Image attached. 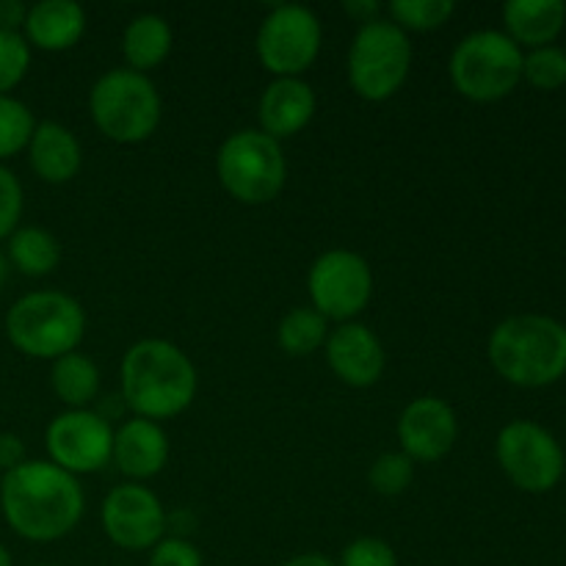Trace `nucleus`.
I'll return each mask as SVG.
<instances>
[{
    "instance_id": "f257e3e1",
    "label": "nucleus",
    "mask_w": 566,
    "mask_h": 566,
    "mask_svg": "<svg viewBox=\"0 0 566 566\" xmlns=\"http://www.w3.org/2000/svg\"><path fill=\"white\" fill-rule=\"evenodd\" d=\"M86 509L75 475L42 459H25L0 479V512L6 525L28 542L64 539L77 528Z\"/></svg>"
},
{
    "instance_id": "f03ea898",
    "label": "nucleus",
    "mask_w": 566,
    "mask_h": 566,
    "mask_svg": "<svg viewBox=\"0 0 566 566\" xmlns=\"http://www.w3.org/2000/svg\"><path fill=\"white\" fill-rule=\"evenodd\" d=\"M122 403L133 418L169 420L186 412L199 390L191 357L164 337H147L130 346L119 365Z\"/></svg>"
},
{
    "instance_id": "7ed1b4c3",
    "label": "nucleus",
    "mask_w": 566,
    "mask_h": 566,
    "mask_svg": "<svg viewBox=\"0 0 566 566\" xmlns=\"http://www.w3.org/2000/svg\"><path fill=\"white\" fill-rule=\"evenodd\" d=\"M490 363L517 387H547L566 374V329L547 315H512L490 335Z\"/></svg>"
},
{
    "instance_id": "20e7f679",
    "label": "nucleus",
    "mask_w": 566,
    "mask_h": 566,
    "mask_svg": "<svg viewBox=\"0 0 566 566\" xmlns=\"http://www.w3.org/2000/svg\"><path fill=\"white\" fill-rule=\"evenodd\" d=\"M86 335V310L61 291H33L6 313V337L20 354L55 363L77 352Z\"/></svg>"
},
{
    "instance_id": "39448f33",
    "label": "nucleus",
    "mask_w": 566,
    "mask_h": 566,
    "mask_svg": "<svg viewBox=\"0 0 566 566\" xmlns=\"http://www.w3.org/2000/svg\"><path fill=\"white\" fill-rule=\"evenodd\" d=\"M88 111L105 138L142 144L158 130L160 94L144 72L122 66L97 77L88 92Z\"/></svg>"
},
{
    "instance_id": "423d86ee",
    "label": "nucleus",
    "mask_w": 566,
    "mask_h": 566,
    "mask_svg": "<svg viewBox=\"0 0 566 566\" xmlns=\"http://www.w3.org/2000/svg\"><path fill=\"white\" fill-rule=\"evenodd\" d=\"M523 48L503 31H475L453 48L448 75L473 103H495L523 81Z\"/></svg>"
},
{
    "instance_id": "0eeeda50",
    "label": "nucleus",
    "mask_w": 566,
    "mask_h": 566,
    "mask_svg": "<svg viewBox=\"0 0 566 566\" xmlns=\"http://www.w3.org/2000/svg\"><path fill=\"white\" fill-rule=\"evenodd\" d=\"M216 175L241 205H269L285 188L287 160L276 138L247 127L224 138L216 155Z\"/></svg>"
},
{
    "instance_id": "6e6552de",
    "label": "nucleus",
    "mask_w": 566,
    "mask_h": 566,
    "mask_svg": "<svg viewBox=\"0 0 566 566\" xmlns=\"http://www.w3.org/2000/svg\"><path fill=\"white\" fill-rule=\"evenodd\" d=\"M348 83L368 103H385L407 83L412 70V42L387 17L359 25L348 48Z\"/></svg>"
},
{
    "instance_id": "1a4fd4ad",
    "label": "nucleus",
    "mask_w": 566,
    "mask_h": 566,
    "mask_svg": "<svg viewBox=\"0 0 566 566\" xmlns=\"http://www.w3.org/2000/svg\"><path fill=\"white\" fill-rule=\"evenodd\" d=\"M324 42V28L313 9L302 3L274 6L258 31V59L271 75L298 77L315 64Z\"/></svg>"
},
{
    "instance_id": "9d476101",
    "label": "nucleus",
    "mask_w": 566,
    "mask_h": 566,
    "mask_svg": "<svg viewBox=\"0 0 566 566\" xmlns=\"http://www.w3.org/2000/svg\"><path fill=\"white\" fill-rule=\"evenodd\" d=\"M310 302L326 321L348 324L357 318L374 296V274L363 254L348 249H329L318 254L307 274Z\"/></svg>"
},
{
    "instance_id": "9b49d317",
    "label": "nucleus",
    "mask_w": 566,
    "mask_h": 566,
    "mask_svg": "<svg viewBox=\"0 0 566 566\" xmlns=\"http://www.w3.org/2000/svg\"><path fill=\"white\" fill-rule=\"evenodd\" d=\"M495 457L503 473L523 492H551L564 475V453L556 437L531 420L503 426L495 442Z\"/></svg>"
},
{
    "instance_id": "f8f14e48",
    "label": "nucleus",
    "mask_w": 566,
    "mask_h": 566,
    "mask_svg": "<svg viewBox=\"0 0 566 566\" xmlns=\"http://www.w3.org/2000/svg\"><path fill=\"white\" fill-rule=\"evenodd\" d=\"M50 462L70 475H88L103 470L114 453V426L94 409H66L50 420L44 431Z\"/></svg>"
},
{
    "instance_id": "ddd939ff",
    "label": "nucleus",
    "mask_w": 566,
    "mask_h": 566,
    "mask_svg": "<svg viewBox=\"0 0 566 566\" xmlns=\"http://www.w3.org/2000/svg\"><path fill=\"white\" fill-rule=\"evenodd\" d=\"M103 531L122 551H153L166 534L169 514L153 490L142 484H119L105 495Z\"/></svg>"
},
{
    "instance_id": "4468645a",
    "label": "nucleus",
    "mask_w": 566,
    "mask_h": 566,
    "mask_svg": "<svg viewBox=\"0 0 566 566\" xmlns=\"http://www.w3.org/2000/svg\"><path fill=\"white\" fill-rule=\"evenodd\" d=\"M457 440V412L442 398H415L398 418V442L412 462H440L453 451Z\"/></svg>"
},
{
    "instance_id": "2eb2a0df",
    "label": "nucleus",
    "mask_w": 566,
    "mask_h": 566,
    "mask_svg": "<svg viewBox=\"0 0 566 566\" xmlns=\"http://www.w3.org/2000/svg\"><path fill=\"white\" fill-rule=\"evenodd\" d=\"M332 374L348 387H370L385 374V346L365 324H340L324 343Z\"/></svg>"
},
{
    "instance_id": "dca6fc26",
    "label": "nucleus",
    "mask_w": 566,
    "mask_h": 566,
    "mask_svg": "<svg viewBox=\"0 0 566 566\" xmlns=\"http://www.w3.org/2000/svg\"><path fill=\"white\" fill-rule=\"evenodd\" d=\"M122 475L138 484V481L155 479L169 462V437L160 423L144 418H130L114 431V453Z\"/></svg>"
},
{
    "instance_id": "f3484780",
    "label": "nucleus",
    "mask_w": 566,
    "mask_h": 566,
    "mask_svg": "<svg viewBox=\"0 0 566 566\" xmlns=\"http://www.w3.org/2000/svg\"><path fill=\"white\" fill-rule=\"evenodd\" d=\"M315 105L313 86L302 77H274L260 94V130L276 142L296 136L313 122Z\"/></svg>"
},
{
    "instance_id": "a211bd4d",
    "label": "nucleus",
    "mask_w": 566,
    "mask_h": 566,
    "mask_svg": "<svg viewBox=\"0 0 566 566\" xmlns=\"http://www.w3.org/2000/svg\"><path fill=\"white\" fill-rule=\"evenodd\" d=\"M86 33V11L75 0H39L28 6L22 36L44 53L72 50Z\"/></svg>"
},
{
    "instance_id": "6ab92c4d",
    "label": "nucleus",
    "mask_w": 566,
    "mask_h": 566,
    "mask_svg": "<svg viewBox=\"0 0 566 566\" xmlns=\"http://www.w3.org/2000/svg\"><path fill=\"white\" fill-rule=\"evenodd\" d=\"M28 164L39 180L50 186H64L81 171L83 147L75 133L61 122H36L28 142Z\"/></svg>"
},
{
    "instance_id": "aec40b11",
    "label": "nucleus",
    "mask_w": 566,
    "mask_h": 566,
    "mask_svg": "<svg viewBox=\"0 0 566 566\" xmlns=\"http://www.w3.org/2000/svg\"><path fill=\"white\" fill-rule=\"evenodd\" d=\"M506 36L517 44L547 48L566 22L564 0H509L503 6Z\"/></svg>"
},
{
    "instance_id": "412c9836",
    "label": "nucleus",
    "mask_w": 566,
    "mask_h": 566,
    "mask_svg": "<svg viewBox=\"0 0 566 566\" xmlns=\"http://www.w3.org/2000/svg\"><path fill=\"white\" fill-rule=\"evenodd\" d=\"M171 25L166 17L160 14H138L127 22L125 33H122V53L130 70L144 72L164 64L171 53Z\"/></svg>"
},
{
    "instance_id": "4be33fe9",
    "label": "nucleus",
    "mask_w": 566,
    "mask_h": 566,
    "mask_svg": "<svg viewBox=\"0 0 566 566\" xmlns=\"http://www.w3.org/2000/svg\"><path fill=\"white\" fill-rule=\"evenodd\" d=\"M6 260L25 276H48L61 263V243L44 227H17L6 243Z\"/></svg>"
},
{
    "instance_id": "5701e85b",
    "label": "nucleus",
    "mask_w": 566,
    "mask_h": 566,
    "mask_svg": "<svg viewBox=\"0 0 566 566\" xmlns=\"http://www.w3.org/2000/svg\"><path fill=\"white\" fill-rule=\"evenodd\" d=\"M50 387L66 409H88L99 396V370L86 354H64L53 363Z\"/></svg>"
},
{
    "instance_id": "b1692460",
    "label": "nucleus",
    "mask_w": 566,
    "mask_h": 566,
    "mask_svg": "<svg viewBox=\"0 0 566 566\" xmlns=\"http://www.w3.org/2000/svg\"><path fill=\"white\" fill-rule=\"evenodd\" d=\"M326 337H329L326 318L313 307H293L276 329V343L291 357H310L324 348Z\"/></svg>"
},
{
    "instance_id": "393cba45",
    "label": "nucleus",
    "mask_w": 566,
    "mask_h": 566,
    "mask_svg": "<svg viewBox=\"0 0 566 566\" xmlns=\"http://www.w3.org/2000/svg\"><path fill=\"white\" fill-rule=\"evenodd\" d=\"M33 127H36V119L31 108L11 94H0V164L28 149Z\"/></svg>"
},
{
    "instance_id": "a878e982",
    "label": "nucleus",
    "mask_w": 566,
    "mask_h": 566,
    "mask_svg": "<svg viewBox=\"0 0 566 566\" xmlns=\"http://www.w3.org/2000/svg\"><path fill=\"white\" fill-rule=\"evenodd\" d=\"M387 11L401 31L423 33L446 25L457 11V3L451 0H392Z\"/></svg>"
},
{
    "instance_id": "bb28decb",
    "label": "nucleus",
    "mask_w": 566,
    "mask_h": 566,
    "mask_svg": "<svg viewBox=\"0 0 566 566\" xmlns=\"http://www.w3.org/2000/svg\"><path fill=\"white\" fill-rule=\"evenodd\" d=\"M415 479V462L403 451L381 453L368 470V481L374 492L385 497H398L409 490Z\"/></svg>"
},
{
    "instance_id": "cd10ccee",
    "label": "nucleus",
    "mask_w": 566,
    "mask_h": 566,
    "mask_svg": "<svg viewBox=\"0 0 566 566\" xmlns=\"http://www.w3.org/2000/svg\"><path fill=\"white\" fill-rule=\"evenodd\" d=\"M523 77L536 88H562L566 83V53L562 48H536L523 59Z\"/></svg>"
},
{
    "instance_id": "c85d7f7f",
    "label": "nucleus",
    "mask_w": 566,
    "mask_h": 566,
    "mask_svg": "<svg viewBox=\"0 0 566 566\" xmlns=\"http://www.w3.org/2000/svg\"><path fill=\"white\" fill-rule=\"evenodd\" d=\"M31 66V44L20 31L0 28V94H11L22 83Z\"/></svg>"
},
{
    "instance_id": "c756f323",
    "label": "nucleus",
    "mask_w": 566,
    "mask_h": 566,
    "mask_svg": "<svg viewBox=\"0 0 566 566\" xmlns=\"http://www.w3.org/2000/svg\"><path fill=\"white\" fill-rule=\"evenodd\" d=\"M22 208H25V193L22 182L11 169L0 164V241H9L11 232L20 227Z\"/></svg>"
},
{
    "instance_id": "7c9ffc66",
    "label": "nucleus",
    "mask_w": 566,
    "mask_h": 566,
    "mask_svg": "<svg viewBox=\"0 0 566 566\" xmlns=\"http://www.w3.org/2000/svg\"><path fill=\"white\" fill-rule=\"evenodd\" d=\"M337 566H398V556L392 545H387L379 536H359L352 545H346Z\"/></svg>"
},
{
    "instance_id": "2f4dec72",
    "label": "nucleus",
    "mask_w": 566,
    "mask_h": 566,
    "mask_svg": "<svg viewBox=\"0 0 566 566\" xmlns=\"http://www.w3.org/2000/svg\"><path fill=\"white\" fill-rule=\"evenodd\" d=\"M149 566H202V553L182 536H169L149 551Z\"/></svg>"
},
{
    "instance_id": "473e14b6",
    "label": "nucleus",
    "mask_w": 566,
    "mask_h": 566,
    "mask_svg": "<svg viewBox=\"0 0 566 566\" xmlns=\"http://www.w3.org/2000/svg\"><path fill=\"white\" fill-rule=\"evenodd\" d=\"M25 462V446L17 434H0V473H9L17 464Z\"/></svg>"
},
{
    "instance_id": "72a5a7b5",
    "label": "nucleus",
    "mask_w": 566,
    "mask_h": 566,
    "mask_svg": "<svg viewBox=\"0 0 566 566\" xmlns=\"http://www.w3.org/2000/svg\"><path fill=\"white\" fill-rule=\"evenodd\" d=\"M28 6L17 3V0H0V28L3 31H20L25 22Z\"/></svg>"
},
{
    "instance_id": "f704fd0d",
    "label": "nucleus",
    "mask_w": 566,
    "mask_h": 566,
    "mask_svg": "<svg viewBox=\"0 0 566 566\" xmlns=\"http://www.w3.org/2000/svg\"><path fill=\"white\" fill-rule=\"evenodd\" d=\"M343 11H346L348 17H354L359 25H365V22L370 20H379L381 3H376V0H346V3H343Z\"/></svg>"
},
{
    "instance_id": "c9c22d12",
    "label": "nucleus",
    "mask_w": 566,
    "mask_h": 566,
    "mask_svg": "<svg viewBox=\"0 0 566 566\" xmlns=\"http://www.w3.org/2000/svg\"><path fill=\"white\" fill-rule=\"evenodd\" d=\"M282 566H337L332 558L321 556V553H302V556H293L287 558Z\"/></svg>"
},
{
    "instance_id": "e433bc0d",
    "label": "nucleus",
    "mask_w": 566,
    "mask_h": 566,
    "mask_svg": "<svg viewBox=\"0 0 566 566\" xmlns=\"http://www.w3.org/2000/svg\"><path fill=\"white\" fill-rule=\"evenodd\" d=\"M9 269H11L9 260H6V254L0 252V287H3L6 280H9Z\"/></svg>"
},
{
    "instance_id": "4c0bfd02",
    "label": "nucleus",
    "mask_w": 566,
    "mask_h": 566,
    "mask_svg": "<svg viewBox=\"0 0 566 566\" xmlns=\"http://www.w3.org/2000/svg\"><path fill=\"white\" fill-rule=\"evenodd\" d=\"M0 566H14V562H11V553L6 551L3 545H0Z\"/></svg>"
},
{
    "instance_id": "58836bf2",
    "label": "nucleus",
    "mask_w": 566,
    "mask_h": 566,
    "mask_svg": "<svg viewBox=\"0 0 566 566\" xmlns=\"http://www.w3.org/2000/svg\"><path fill=\"white\" fill-rule=\"evenodd\" d=\"M0 479H3V473H0Z\"/></svg>"
},
{
    "instance_id": "ea45409f",
    "label": "nucleus",
    "mask_w": 566,
    "mask_h": 566,
    "mask_svg": "<svg viewBox=\"0 0 566 566\" xmlns=\"http://www.w3.org/2000/svg\"><path fill=\"white\" fill-rule=\"evenodd\" d=\"M42 566H44V564H42Z\"/></svg>"
}]
</instances>
